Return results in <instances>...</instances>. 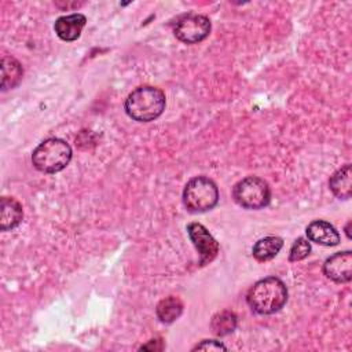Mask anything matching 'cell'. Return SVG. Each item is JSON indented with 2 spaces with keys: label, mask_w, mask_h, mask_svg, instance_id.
<instances>
[{
  "label": "cell",
  "mask_w": 352,
  "mask_h": 352,
  "mask_svg": "<svg viewBox=\"0 0 352 352\" xmlns=\"http://www.w3.org/2000/svg\"><path fill=\"white\" fill-rule=\"evenodd\" d=\"M287 297L286 285L276 276H267L248 290L246 302L258 315H272L285 307Z\"/></svg>",
  "instance_id": "cell-1"
},
{
  "label": "cell",
  "mask_w": 352,
  "mask_h": 352,
  "mask_svg": "<svg viewBox=\"0 0 352 352\" xmlns=\"http://www.w3.org/2000/svg\"><path fill=\"white\" fill-rule=\"evenodd\" d=\"M165 94L151 85L135 88L125 99V113L138 122H150L158 118L165 110Z\"/></svg>",
  "instance_id": "cell-2"
},
{
  "label": "cell",
  "mask_w": 352,
  "mask_h": 352,
  "mask_svg": "<svg viewBox=\"0 0 352 352\" xmlns=\"http://www.w3.org/2000/svg\"><path fill=\"white\" fill-rule=\"evenodd\" d=\"M70 144L59 138H50L41 142L32 153L33 166L43 173H56L63 170L72 160Z\"/></svg>",
  "instance_id": "cell-3"
},
{
  "label": "cell",
  "mask_w": 352,
  "mask_h": 352,
  "mask_svg": "<svg viewBox=\"0 0 352 352\" xmlns=\"http://www.w3.org/2000/svg\"><path fill=\"white\" fill-rule=\"evenodd\" d=\"M219 202V188L206 176H195L187 182L183 190V204L191 213H204Z\"/></svg>",
  "instance_id": "cell-4"
},
{
  "label": "cell",
  "mask_w": 352,
  "mask_h": 352,
  "mask_svg": "<svg viewBox=\"0 0 352 352\" xmlns=\"http://www.w3.org/2000/svg\"><path fill=\"white\" fill-rule=\"evenodd\" d=\"M235 202L252 210L265 208L271 201V188L265 180L257 176H248L239 180L232 188Z\"/></svg>",
  "instance_id": "cell-5"
},
{
  "label": "cell",
  "mask_w": 352,
  "mask_h": 352,
  "mask_svg": "<svg viewBox=\"0 0 352 352\" xmlns=\"http://www.w3.org/2000/svg\"><path fill=\"white\" fill-rule=\"evenodd\" d=\"M173 33L180 41L186 44H195L209 36L210 21L205 15L187 14L177 19Z\"/></svg>",
  "instance_id": "cell-6"
},
{
  "label": "cell",
  "mask_w": 352,
  "mask_h": 352,
  "mask_svg": "<svg viewBox=\"0 0 352 352\" xmlns=\"http://www.w3.org/2000/svg\"><path fill=\"white\" fill-rule=\"evenodd\" d=\"M188 236L199 253V265H206L213 261L219 253V242L212 234L199 223H190L187 226Z\"/></svg>",
  "instance_id": "cell-7"
},
{
  "label": "cell",
  "mask_w": 352,
  "mask_h": 352,
  "mask_svg": "<svg viewBox=\"0 0 352 352\" xmlns=\"http://www.w3.org/2000/svg\"><path fill=\"white\" fill-rule=\"evenodd\" d=\"M323 274L336 283H348L352 278V252H337L323 263Z\"/></svg>",
  "instance_id": "cell-8"
},
{
  "label": "cell",
  "mask_w": 352,
  "mask_h": 352,
  "mask_svg": "<svg viewBox=\"0 0 352 352\" xmlns=\"http://www.w3.org/2000/svg\"><path fill=\"white\" fill-rule=\"evenodd\" d=\"M85 23H87V18L82 14L77 12V14L63 15L55 21L54 30L60 40L74 41L80 37Z\"/></svg>",
  "instance_id": "cell-9"
},
{
  "label": "cell",
  "mask_w": 352,
  "mask_h": 352,
  "mask_svg": "<svg viewBox=\"0 0 352 352\" xmlns=\"http://www.w3.org/2000/svg\"><path fill=\"white\" fill-rule=\"evenodd\" d=\"M308 241L323 246H336L340 243V234L336 227L324 220H314L307 226Z\"/></svg>",
  "instance_id": "cell-10"
},
{
  "label": "cell",
  "mask_w": 352,
  "mask_h": 352,
  "mask_svg": "<svg viewBox=\"0 0 352 352\" xmlns=\"http://www.w3.org/2000/svg\"><path fill=\"white\" fill-rule=\"evenodd\" d=\"M1 216H0V228L1 231H10L19 226L23 217L22 205L11 197H3L0 201Z\"/></svg>",
  "instance_id": "cell-11"
},
{
  "label": "cell",
  "mask_w": 352,
  "mask_h": 352,
  "mask_svg": "<svg viewBox=\"0 0 352 352\" xmlns=\"http://www.w3.org/2000/svg\"><path fill=\"white\" fill-rule=\"evenodd\" d=\"M352 172L351 164H345L342 168L336 170L329 180V187L331 192L340 199H349L352 195Z\"/></svg>",
  "instance_id": "cell-12"
},
{
  "label": "cell",
  "mask_w": 352,
  "mask_h": 352,
  "mask_svg": "<svg viewBox=\"0 0 352 352\" xmlns=\"http://www.w3.org/2000/svg\"><path fill=\"white\" fill-rule=\"evenodd\" d=\"M23 76L21 63L12 56L1 58V91L15 88Z\"/></svg>",
  "instance_id": "cell-13"
},
{
  "label": "cell",
  "mask_w": 352,
  "mask_h": 352,
  "mask_svg": "<svg viewBox=\"0 0 352 352\" xmlns=\"http://www.w3.org/2000/svg\"><path fill=\"white\" fill-rule=\"evenodd\" d=\"M283 239L279 236H265L258 239L253 249L252 254L257 261H268L272 260L282 249Z\"/></svg>",
  "instance_id": "cell-14"
},
{
  "label": "cell",
  "mask_w": 352,
  "mask_h": 352,
  "mask_svg": "<svg viewBox=\"0 0 352 352\" xmlns=\"http://www.w3.org/2000/svg\"><path fill=\"white\" fill-rule=\"evenodd\" d=\"M155 312H157V318L160 319V322L172 323L182 315L183 304L177 297L169 296L158 302Z\"/></svg>",
  "instance_id": "cell-15"
},
{
  "label": "cell",
  "mask_w": 352,
  "mask_h": 352,
  "mask_svg": "<svg viewBox=\"0 0 352 352\" xmlns=\"http://www.w3.org/2000/svg\"><path fill=\"white\" fill-rule=\"evenodd\" d=\"M210 326L214 334L227 336L236 327V315L231 311H221L213 316Z\"/></svg>",
  "instance_id": "cell-16"
},
{
  "label": "cell",
  "mask_w": 352,
  "mask_h": 352,
  "mask_svg": "<svg viewBox=\"0 0 352 352\" xmlns=\"http://www.w3.org/2000/svg\"><path fill=\"white\" fill-rule=\"evenodd\" d=\"M311 253V243L307 238H297L292 248H290V253H289V261L294 263V261H300L304 260L305 257H308V254Z\"/></svg>",
  "instance_id": "cell-17"
},
{
  "label": "cell",
  "mask_w": 352,
  "mask_h": 352,
  "mask_svg": "<svg viewBox=\"0 0 352 352\" xmlns=\"http://www.w3.org/2000/svg\"><path fill=\"white\" fill-rule=\"evenodd\" d=\"M227 351V346L216 340H204L199 344H197L192 351Z\"/></svg>",
  "instance_id": "cell-18"
},
{
  "label": "cell",
  "mask_w": 352,
  "mask_h": 352,
  "mask_svg": "<svg viewBox=\"0 0 352 352\" xmlns=\"http://www.w3.org/2000/svg\"><path fill=\"white\" fill-rule=\"evenodd\" d=\"M162 348H164V344L161 340H151L146 345L140 346V349H144V351H161Z\"/></svg>",
  "instance_id": "cell-19"
}]
</instances>
